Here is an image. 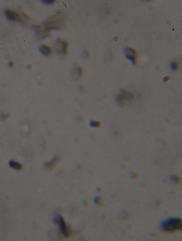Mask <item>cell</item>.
I'll return each instance as SVG.
<instances>
[{
  "label": "cell",
  "mask_w": 182,
  "mask_h": 241,
  "mask_svg": "<svg viewBox=\"0 0 182 241\" xmlns=\"http://www.w3.org/2000/svg\"><path fill=\"white\" fill-rule=\"evenodd\" d=\"M160 227L163 231L170 233L181 231L182 221L179 218H168L161 222Z\"/></svg>",
  "instance_id": "1"
},
{
  "label": "cell",
  "mask_w": 182,
  "mask_h": 241,
  "mask_svg": "<svg viewBox=\"0 0 182 241\" xmlns=\"http://www.w3.org/2000/svg\"><path fill=\"white\" fill-rule=\"evenodd\" d=\"M135 97V95L133 93L122 90L117 95L116 101L119 105L123 107L133 101Z\"/></svg>",
  "instance_id": "2"
},
{
  "label": "cell",
  "mask_w": 182,
  "mask_h": 241,
  "mask_svg": "<svg viewBox=\"0 0 182 241\" xmlns=\"http://www.w3.org/2000/svg\"><path fill=\"white\" fill-rule=\"evenodd\" d=\"M125 57L133 65L138 63V54L136 50L132 47H127L125 50Z\"/></svg>",
  "instance_id": "3"
},
{
  "label": "cell",
  "mask_w": 182,
  "mask_h": 241,
  "mask_svg": "<svg viewBox=\"0 0 182 241\" xmlns=\"http://www.w3.org/2000/svg\"><path fill=\"white\" fill-rule=\"evenodd\" d=\"M56 223L60 225L61 231L65 237H69V232L66 224L64 218L61 216L56 218L55 220Z\"/></svg>",
  "instance_id": "4"
},
{
  "label": "cell",
  "mask_w": 182,
  "mask_h": 241,
  "mask_svg": "<svg viewBox=\"0 0 182 241\" xmlns=\"http://www.w3.org/2000/svg\"><path fill=\"white\" fill-rule=\"evenodd\" d=\"M68 43L65 41H59L55 45V49L58 53L66 54L67 53Z\"/></svg>",
  "instance_id": "5"
},
{
  "label": "cell",
  "mask_w": 182,
  "mask_h": 241,
  "mask_svg": "<svg viewBox=\"0 0 182 241\" xmlns=\"http://www.w3.org/2000/svg\"><path fill=\"white\" fill-rule=\"evenodd\" d=\"M5 13L7 18L10 21L23 22L19 14L14 11L9 9H6L5 11Z\"/></svg>",
  "instance_id": "6"
},
{
  "label": "cell",
  "mask_w": 182,
  "mask_h": 241,
  "mask_svg": "<svg viewBox=\"0 0 182 241\" xmlns=\"http://www.w3.org/2000/svg\"><path fill=\"white\" fill-rule=\"evenodd\" d=\"M60 161V157L57 156H54L50 161L44 164V167L46 169L48 170H52L58 165Z\"/></svg>",
  "instance_id": "7"
},
{
  "label": "cell",
  "mask_w": 182,
  "mask_h": 241,
  "mask_svg": "<svg viewBox=\"0 0 182 241\" xmlns=\"http://www.w3.org/2000/svg\"><path fill=\"white\" fill-rule=\"evenodd\" d=\"M83 74V70L81 68H77L72 73V77L74 80H79Z\"/></svg>",
  "instance_id": "8"
},
{
  "label": "cell",
  "mask_w": 182,
  "mask_h": 241,
  "mask_svg": "<svg viewBox=\"0 0 182 241\" xmlns=\"http://www.w3.org/2000/svg\"><path fill=\"white\" fill-rule=\"evenodd\" d=\"M40 52L43 55L48 56L52 53V50L51 48L47 45H44L40 47Z\"/></svg>",
  "instance_id": "9"
},
{
  "label": "cell",
  "mask_w": 182,
  "mask_h": 241,
  "mask_svg": "<svg viewBox=\"0 0 182 241\" xmlns=\"http://www.w3.org/2000/svg\"><path fill=\"white\" fill-rule=\"evenodd\" d=\"M9 165L13 169L19 170L22 169V166L19 163L13 160H10L9 162Z\"/></svg>",
  "instance_id": "10"
},
{
  "label": "cell",
  "mask_w": 182,
  "mask_h": 241,
  "mask_svg": "<svg viewBox=\"0 0 182 241\" xmlns=\"http://www.w3.org/2000/svg\"><path fill=\"white\" fill-rule=\"evenodd\" d=\"M180 66V63L176 61H172L170 64V69L173 71H175L179 69Z\"/></svg>",
  "instance_id": "11"
},
{
  "label": "cell",
  "mask_w": 182,
  "mask_h": 241,
  "mask_svg": "<svg viewBox=\"0 0 182 241\" xmlns=\"http://www.w3.org/2000/svg\"><path fill=\"white\" fill-rule=\"evenodd\" d=\"M101 122L93 120H90L89 122L90 126L93 128H98L101 127Z\"/></svg>",
  "instance_id": "12"
},
{
  "label": "cell",
  "mask_w": 182,
  "mask_h": 241,
  "mask_svg": "<svg viewBox=\"0 0 182 241\" xmlns=\"http://www.w3.org/2000/svg\"><path fill=\"white\" fill-rule=\"evenodd\" d=\"M95 201L96 203L98 205H101L103 202V200L101 197H97L95 198Z\"/></svg>",
  "instance_id": "13"
},
{
  "label": "cell",
  "mask_w": 182,
  "mask_h": 241,
  "mask_svg": "<svg viewBox=\"0 0 182 241\" xmlns=\"http://www.w3.org/2000/svg\"><path fill=\"white\" fill-rule=\"evenodd\" d=\"M55 1H53V0H44V1H42L43 3L47 4V5L53 4Z\"/></svg>",
  "instance_id": "14"
},
{
  "label": "cell",
  "mask_w": 182,
  "mask_h": 241,
  "mask_svg": "<svg viewBox=\"0 0 182 241\" xmlns=\"http://www.w3.org/2000/svg\"><path fill=\"white\" fill-rule=\"evenodd\" d=\"M171 180L175 183H178L180 181L179 178L175 176H172L171 177Z\"/></svg>",
  "instance_id": "15"
},
{
  "label": "cell",
  "mask_w": 182,
  "mask_h": 241,
  "mask_svg": "<svg viewBox=\"0 0 182 241\" xmlns=\"http://www.w3.org/2000/svg\"><path fill=\"white\" fill-rule=\"evenodd\" d=\"M10 117V115L7 114H5V113H2L1 116V119L2 120H4L7 119Z\"/></svg>",
  "instance_id": "16"
},
{
  "label": "cell",
  "mask_w": 182,
  "mask_h": 241,
  "mask_svg": "<svg viewBox=\"0 0 182 241\" xmlns=\"http://www.w3.org/2000/svg\"><path fill=\"white\" fill-rule=\"evenodd\" d=\"M170 78L168 76H166L164 77V78L163 79V81H164L165 82H166L168 81L169 80Z\"/></svg>",
  "instance_id": "17"
},
{
  "label": "cell",
  "mask_w": 182,
  "mask_h": 241,
  "mask_svg": "<svg viewBox=\"0 0 182 241\" xmlns=\"http://www.w3.org/2000/svg\"><path fill=\"white\" fill-rule=\"evenodd\" d=\"M9 65L10 67H12L13 66L14 63L13 62H10L9 63Z\"/></svg>",
  "instance_id": "18"
}]
</instances>
